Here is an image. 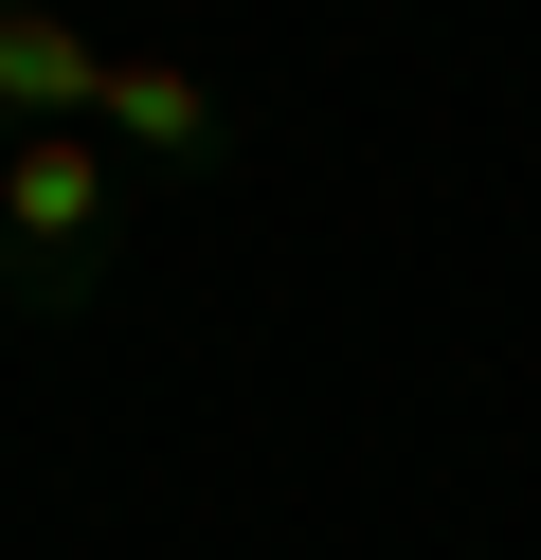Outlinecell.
<instances>
[{
  "label": "cell",
  "mask_w": 541,
  "mask_h": 560,
  "mask_svg": "<svg viewBox=\"0 0 541 560\" xmlns=\"http://www.w3.org/2000/svg\"><path fill=\"white\" fill-rule=\"evenodd\" d=\"M108 271H127V145L108 127H19L0 145V290L36 326H72V307H108Z\"/></svg>",
  "instance_id": "1"
},
{
  "label": "cell",
  "mask_w": 541,
  "mask_h": 560,
  "mask_svg": "<svg viewBox=\"0 0 541 560\" xmlns=\"http://www.w3.org/2000/svg\"><path fill=\"white\" fill-rule=\"evenodd\" d=\"M91 127H108L127 163H180V182H216V163H235V91H216L199 55H163V37H108Z\"/></svg>",
  "instance_id": "2"
},
{
  "label": "cell",
  "mask_w": 541,
  "mask_h": 560,
  "mask_svg": "<svg viewBox=\"0 0 541 560\" xmlns=\"http://www.w3.org/2000/svg\"><path fill=\"white\" fill-rule=\"evenodd\" d=\"M91 73H108V37H91V19H55V0H0V145H19V127H91Z\"/></svg>",
  "instance_id": "3"
}]
</instances>
